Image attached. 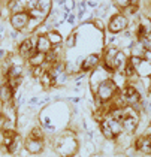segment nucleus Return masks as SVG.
I'll list each match as a JSON object with an SVG mask.
<instances>
[{
    "label": "nucleus",
    "instance_id": "1",
    "mask_svg": "<svg viewBox=\"0 0 151 157\" xmlns=\"http://www.w3.org/2000/svg\"><path fill=\"white\" fill-rule=\"evenodd\" d=\"M54 150L60 157H73L78 153V141L72 130H66L54 139Z\"/></svg>",
    "mask_w": 151,
    "mask_h": 157
},
{
    "label": "nucleus",
    "instance_id": "2",
    "mask_svg": "<svg viewBox=\"0 0 151 157\" xmlns=\"http://www.w3.org/2000/svg\"><path fill=\"white\" fill-rule=\"evenodd\" d=\"M117 93H118V87H117V84L114 82L112 78H108V79H105L103 82H100L97 90H96V93H94L96 94V102H97V108L102 106L106 102H111L117 96Z\"/></svg>",
    "mask_w": 151,
    "mask_h": 157
},
{
    "label": "nucleus",
    "instance_id": "3",
    "mask_svg": "<svg viewBox=\"0 0 151 157\" xmlns=\"http://www.w3.org/2000/svg\"><path fill=\"white\" fill-rule=\"evenodd\" d=\"M100 132H102L105 139L114 141V139H117V138L123 133L121 121L114 120L112 117H109V115L106 114L103 117V120L100 121Z\"/></svg>",
    "mask_w": 151,
    "mask_h": 157
},
{
    "label": "nucleus",
    "instance_id": "4",
    "mask_svg": "<svg viewBox=\"0 0 151 157\" xmlns=\"http://www.w3.org/2000/svg\"><path fill=\"white\" fill-rule=\"evenodd\" d=\"M121 126H123V132L133 133L136 130V127L139 126V112H138L136 109H133L132 106L123 108Z\"/></svg>",
    "mask_w": 151,
    "mask_h": 157
},
{
    "label": "nucleus",
    "instance_id": "5",
    "mask_svg": "<svg viewBox=\"0 0 151 157\" xmlns=\"http://www.w3.org/2000/svg\"><path fill=\"white\" fill-rule=\"evenodd\" d=\"M121 97L124 99V102H126V105H127V106H132L133 109H136V111L139 112L142 96H141V93L136 90V87L132 84V82H127L126 87L123 88Z\"/></svg>",
    "mask_w": 151,
    "mask_h": 157
},
{
    "label": "nucleus",
    "instance_id": "6",
    "mask_svg": "<svg viewBox=\"0 0 151 157\" xmlns=\"http://www.w3.org/2000/svg\"><path fill=\"white\" fill-rule=\"evenodd\" d=\"M36 42H37V36L33 35V33L29 37L23 39V40L18 44V56H20L21 59H24V60H27L36 51Z\"/></svg>",
    "mask_w": 151,
    "mask_h": 157
},
{
    "label": "nucleus",
    "instance_id": "7",
    "mask_svg": "<svg viewBox=\"0 0 151 157\" xmlns=\"http://www.w3.org/2000/svg\"><path fill=\"white\" fill-rule=\"evenodd\" d=\"M129 27V20L124 13H115L111 20H109V24H108V32L111 35H118L121 32H124Z\"/></svg>",
    "mask_w": 151,
    "mask_h": 157
},
{
    "label": "nucleus",
    "instance_id": "8",
    "mask_svg": "<svg viewBox=\"0 0 151 157\" xmlns=\"http://www.w3.org/2000/svg\"><path fill=\"white\" fill-rule=\"evenodd\" d=\"M9 23H11L12 29L14 30H18V32H24L29 23H30V15L29 12H18V13H11L9 17Z\"/></svg>",
    "mask_w": 151,
    "mask_h": 157
},
{
    "label": "nucleus",
    "instance_id": "9",
    "mask_svg": "<svg viewBox=\"0 0 151 157\" xmlns=\"http://www.w3.org/2000/svg\"><path fill=\"white\" fill-rule=\"evenodd\" d=\"M24 148L29 154H41L45 148V142L44 139H39L35 136H27V139L24 141Z\"/></svg>",
    "mask_w": 151,
    "mask_h": 157
},
{
    "label": "nucleus",
    "instance_id": "10",
    "mask_svg": "<svg viewBox=\"0 0 151 157\" xmlns=\"http://www.w3.org/2000/svg\"><path fill=\"white\" fill-rule=\"evenodd\" d=\"M108 78H111V73L108 72V71H105L103 66H97L96 69H93L91 78H90V87H91V90H93L94 93H96L99 84L103 82L105 79H108Z\"/></svg>",
    "mask_w": 151,
    "mask_h": 157
},
{
    "label": "nucleus",
    "instance_id": "11",
    "mask_svg": "<svg viewBox=\"0 0 151 157\" xmlns=\"http://www.w3.org/2000/svg\"><path fill=\"white\" fill-rule=\"evenodd\" d=\"M99 63H100V56L97 54V52H93V54H88L85 59H82V61L79 63V71L84 73L90 72V71H93L96 69L97 66H99Z\"/></svg>",
    "mask_w": 151,
    "mask_h": 157
},
{
    "label": "nucleus",
    "instance_id": "12",
    "mask_svg": "<svg viewBox=\"0 0 151 157\" xmlns=\"http://www.w3.org/2000/svg\"><path fill=\"white\" fill-rule=\"evenodd\" d=\"M138 39L139 37H148L151 36V18L148 17H141L138 23Z\"/></svg>",
    "mask_w": 151,
    "mask_h": 157
},
{
    "label": "nucleus",
    "instance_id": "13",
    "mask_svg": "<svg viewBox=\"0 0 151 157\" xmlns=\"http://www.w3.org/2000/svg\"><path fill=\"white\" fill-rule=\"evenodd\" d=\"M15 93L8 82H5L3 85H0V100L3 102V105H9L14 103V99H15Z\"/></svg>",
    "mask_w": 151,
    "mask_h": 157
},
{
    "label": "nucleus",
    "instance_id": "14",
    "mask_svg": "<svg viewBox=\"0 0 151 157\" xmlns=\"http://www.w3.org/2000/svg\"><path fill=\"white\" fill-rule=\"evenodd\" d=\"M135 150L139 151L144 156H150L151 154V142L148 141L147 136H139L135 142Z\"/></svg>",
    "mask_w": 151,
    "mask_h": 157
},
{
    "label": "nucleus",
    "instance_id": "15",
    "mask_svg": "<svg viewBox=\"0 0 151 157\" xmlns=\"http://www.w3.org/2000/svg\"><path fill=\"white\" fill-rule=\"evenodd\" d=\"M23 148H24V141H23V138L17 133L15 135V138H14V141H12L11 144L8 145L5 150L9 153V154H12V156H15V154H18V151H23Z\"/></svg>",
    "mask_w": 151,
    "mask_h": 157
},
{
    "label": "nucleus",
    "instance_id": "16",
    "mask_svg": "<svg viewBox=\"0 0 151 157\" xmlns=\"http://www.w3.org/2000/svg\"><path fill=\"white\" fill-rule=\"evenodd\" d=\"M52 49V45L49 44V40H48L47 35H42V36H37V42H36V51H39V52H44V54H47Z\"/></svg>",
    "mask_w": 151,
    "mask_h": 157
},
{
    "label": "nucleus",
    "instance_id": "17",
    "mask_svg": "<svg viewBox=\"0 0 151 157\" xmlns=\"http://www.w3.org/2000/svg\"><path fill=\"white\" fill-rule=\"evenodd\" d=\"M47 37H48V40H49V44L52 45V48H60L61 44H63V37L60 35V32H57L56 29L49 30L47 33Z\"/></svg>",
    "mask_w": 151,
    "mask_h": 157
},
{
    "label": "nucleus",
    "instance_id": "18",
    "mask_svg": "<svg viewBox=\"0 0 151 157\" xmlns=\"http://www.w3.org/2000/svg\"><path fill=\"white\" fill-rule=\"evenodd\" d=\"M45 56L47 54H44V52H39V51H35L27 60L30 63V66L32 67H36V66H44V63H45Z\"/></svg>",
    "mask_w": 151,
    "mask_h": 157
},
{
    "label": "nucleus",
    "instance_id": "19",
    "mask_svg": "<svg viewBox=\"0 0 151 157\" xmlns=\"http://www.w3.org/2000/svg\"><path fill=\"white\" fill-rule=\"evenodd\" d=\"M30 136H35V138H39V139H45V132L41 126H35L30 132Z\"/></svg>",
    "mask_w": 151,
    "mask_h": 157
},
{
    "label": "nucleus",
    "instance_id": "20",
    "mask_svg": "<svg viewBox=\"0 0 151 157\" xmlns=\"http://www.w3.org/2000/svg\"><path fill=\"white\" fill-rule=\"evenodd\" d=\"M112 3H114V6L115 8H118V9H126L129 5L132 3V0H112Z\"/></svg>",
    "mask_w": 151,
    "mask_h": 157
},
{
    "label": "nucleus",
    "instance_id": "21",
    "mask_svg": "<svg viewBox=\"0 0 151 157\" xmlns=\"http://www.w3.org/2000/svg\"><path fill=\"white\" fill-rule=\"evenodd\" d=\"M76 37H78V33H72V35H69V37L66 39V47L68 48H73L75 45H76Z\"/></svg>",
    "mask_w": 151,
    "mask_h": 157
},
{
    "label": "nucleus",
    "instance_id": "22",
    "mask_svg": "<svg viewBox=\"0 0 151 157\" xmlns=\"http://www.w3.org/2000/svg\"><path fill=\"white\" fill-rule=\"evenodd\" d=\"M138 9H139V6H138L136 3H130V5H129V6L126 8V9H124V11H126L129 15H135V13L138 12Z\"/></svg>",
    "mask_w": 151,
    "mask_h": 157
},
{
    "label": "nucleus",
    "instance_id": "23",
    "mask_svg": "<svg viewBox=\"0 0 151 157\" xmlns=\"http://www.w3.org/2000/svg\"><path fill=\"white\" fill-rule=\"evenodd\" d=\"M93 24L94 27H97L100 32H103L105 30V27H103V23H102V20H99V18H96V21H93Z\"/></svg>",
    "mask_w": 151,
    "mask_h": 157
},
{
    "label": "nucleus",
    "instance_id": "24",
    "mask_svg": "<svg viewBox=\"0 0 151 157\" xmlns=\"http://www.w3.org/2000/svg\"><path fill=\"white\" fill-rule=\"evenodd\" d=\"M141 59H144V60H147V61H150V63H151V51H150V49H145Z\"/></svg>",
    "mask_w": 151,
    "mask_h": 157
},
{
    "label": "nucleus",
    "instance_id": "25",
    "mask_svg": "<svg viewBox=\"0 0 151 157\" xmlns=\"http://www.w3.org/2000/svg\"><path fill=\"white\" fill-rule=\"evenodd\" d=\"M78 8H79L81 12H87V2H84V0L79 2V3H78Z\"/></svg>",
    "mask_w": 151,
    "mask_h": 157
},
{
    "label": "nucleus",
    "instance_id": "26",
    "mask_svg": "<svg viewBox=\"0 0 151 157\" xmlns=\"http://www.w3.org/2000/svg\"><path fill=\"white\" fill-rule=\"evenodd\" d=\"M66 20H68V23H69V24H72V25H73V24H75V23H76V17H75L73 13H69Z\"/></svg>",
    "mask_w": 151,
    "mask_h": 157
},
{
    "label": "nucleus",
    "instance_id": "27",
    "mask_svg": "<svg viewBox=\"0 0 151 157\" xmlns=\"http://www.w3.org/2000/svg\"><path fill=\"white\" fill-rule=\"evenodd\" d=\"M20 33H21V32H18V30H11V32H9V37H11V39H14V40H15L17 37L20 36Z\"/></svg>",
    "mask_w": 151,
    "mask_h": 157
},
{
    "label": "nucleus",
    "instance_id": "28",
    "mask_svg": "<svg viewBox=\"0 0 151 157\" xmlns=\"http://www.w3.org/2000/svg\"><path fill=\"white\" fill-rule=\"evenodd\" d=\"M87 6H90V8H94V9H96V8L99 6V3H97V0H88V2H87Z\"/></svg>",
    "mask_w": 151,
    "mask_h": 157
},
{
    "label": "nucleus",
    "instance_id": "29",
    "mask_svg": "<svg viewBox=\"0 0 151 157\" xmlns=\"http://www.w3.org/2000/svg\"><path fill=\"white\" fill-rule=\"evenodd\" d=\"M37 103H39V97H32V99L29 100V105H30V106H36Z\"/></svg>",
    "mask_w": 151,
    "mask_h": 157
},
{
    "label": "nucleus",
    "instance_id": "30",
    "mask_svg": "<svg viewBox=\"0 0 151 157\" xmlns=\"http://www.w3.org/2000/svg\"><path fill=\"white\" fill-rule=\"evenodd\" d=\"M6 56H8V52H6V49L0 48V60H3V59H6Z\"/></svg>",
    "mask_w": 151,
    "mask_h": 157
},
{
    "label": "nucleus",
    "instance_id": "31",
    "mask_svg": "<svg viewBox=\"0 0 151 157\" xmlns=\"http://www.w3.org/2000/svg\"><path fill=\"white\" fill-rule=\"evenodd\" d=\"M69 100H70V102H72V103H78V102L81 100V97H70Z\"/></svg>",
    "mask_w": 151,
    "mask_h": 157
},
{
    "label": "nucleus",
    "instance_id": "32",
    "mask_svg": "<svg viewBox=\"0 0 151 157\" xmlns=\"http://www.w3.org/2000/svg\"><path fill=\"white\" fill-rule=\"evenodd\" d=\"M3 121H5V115H3V112L0 111V124H3Z\"/></svg>",
    "mask_w": 151,
    "mask_h": 157
},
{
    "label": "nucleus",
    "instance_id": "33",
    "mask_svg": "<svg viewBox=\"0 0 151 157\" xmlns=\"http://www.w3.org/2000/svg\"><path fill=\"white\" fill-rule=\"evenodd\" d=\"M3 32H5V24H3V23H0V33L3 35Z\"/></svg>",
    "mask_w": 151,
    "mask_h": 157
},
{
    "label": "nucleus",
    "instance_id": "34",
    "mask_svg": "<svg viewBox=\"0 0 151 157\" xmlns=\"http://www.w3.org/2000/svg\"><path fill=\"white\" fill-rule=\"evenodd\" d=\"M147 138H148V141L151 142V133H150V135H147Z\"/></svg>",
    "mask_w": 151,
    "mask_h": 157
}]
</instances>
